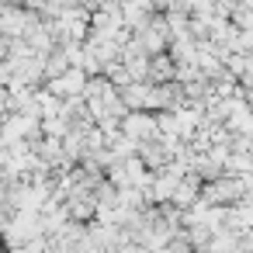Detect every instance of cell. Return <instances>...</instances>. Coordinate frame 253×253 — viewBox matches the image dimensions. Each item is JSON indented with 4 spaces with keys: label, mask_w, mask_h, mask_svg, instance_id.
I'll list each match as a JSON object with an SVG mask.
<instances>
[{
    "label": "cell",
    "mask_w": 253,
    "mask_h": 253,
    "mask_svg": "<svg viewBox=\"0 0 253 253\" xmlns=\"http://www.w3.org/2000/svg\"><path fill=\"white\" fill-rule=\"evenodd\" d=\"M194 194H198V177L187 170V177L177 184V191H173L170 205H173V208H191V205H198V201H194Z\"/></svg>",
    "instance_id": "cell-5"
},
{
    "label": "cell",
    "mask_w": 253,
    "mask_h": 253,
    "mask_svg": "<svg viewBox=\"0 0 253 253\" xmlns=\"http://www.w3.org/2000/svg\"><path fill=\"white\" fill-rule=\"evenodd\" d=\"M87 80H90V73L87 70H80V66H70L63 77H56V80H49V90L56 94V97H84V90H87Z\"/></svg>",
    "instance_id": "cell-2"
},
{
    "label": "cell",
    "mask_w": 253,
    "mask_h": 253,
    "mask_svg": "<svg viewBox=\"0 0 253 253\" xmlns=\"http://www.w3.org/2000/svg\"><path fill=\"white\" fill-rule=\"evenodd\" d=\"M236 194H239V187L222 180V184H211V187L205 191V201H229V198H236Z\"/></svg>",
    "instance_id": "cell-6"
},
{
    "label": "cell",
    "mask_w": 253,
    "mask_h": 253,
    "mask_svg": "<svg viewBox=\"0 0 253 253\" xmlns=\"http://www.w3.org/2000/svg\"><path fill=\"white\" fill-rule=\"evenodd\" d=\"M167 42H170V25H167V21H153V25L146 28V35H142V45H146V52H153V56H160V52L167 49Z\"/></svg>",
    "instance_id": "cell-3"
},
{
    "label": "cell",
    "mask_w": 253,
    "mask_h": 253,
    "mask_svg": "<svg viewBox=\"0 0 253 253\" xmlns=\"http://www.w3.org/2000/svg\"><path fill=\"white\" fill-rule=\"evenodd\" d=\"M122 132L135 142L160 139V118H156V111H128L122 118Z\"/></svg>",
    "instance_id": "cell-1"
},
{
    "label": "cell",
    "mask_w": 253,
    "mask_h": 253,
    "mask_svg": "<svg viewBox=\"0 0 253 253\" xmlns=\"http://www.w3.org/2000/svg\"><path fill=\"white\" fill-rule=\"evenodd\" d=\"M149 80L153 84H170V80H177V59L173 56H153L149 59Z\"/></svg>",
    "instance_id": "cell-4"
}]
</instances>
